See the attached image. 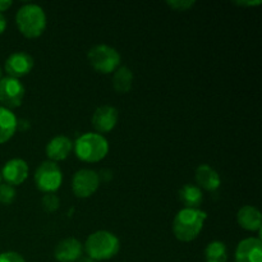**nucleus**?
I'll return each mask as SVG.
<instances>
[{"mask_svg": "<svg viewBox=\"0 0 262 262\" xmlns=\"http://www.w3.org/2000/svg\"><path fill=\"white\" fill-rule=\"evenodd\" d=\"M207 214L201 209H184L177 212L173 222V233L181 242L196 239L204 228Z\"/></svg>", "mask_w": 262, "mask_h": 262, "instance_id": "1", "label": "nucleus"}, {"mask_svg": "<svg viewBox=\"0 0 262 262\" xmlns=\"http://www.w3.org/2000/svg\"><path fill=\"white\" fill-rule=\"evenodd\" d=\"M15 23L25 37H40L46 28V14L37 4H25L15 14Z\"/></svg>", "mask_w": 262, "mask_h": 262, "instance_id": "2", "label": "nucleus"}, {"mask_svg": "<svg viewBox=\"0 0 262 262\" xmlns=\"http://www.w3.org/2000/svg\"><path fill=\"white\" fill-rule=\"evenodd\" d=\"M73 148L79 160L84 163H97L107 155L109 143L102 135L89 132L77 138Z\"/></svg>", "mask_w": 262, "mask_h": 262, "instance_id": "3", "label": "nucleus"}, {"mask_svg": "<svg viewBox=\"0 0 262 262\" xmlns=\"http://www.w3.org/2000/svg\"><path fill=\"white\" fill-rule=\"evenodd\" d=\"M119 248L120 242L117 235L106 230L92 233L84 243L87 257L92 258L94 261L110 260L119 252Z\"/></svg>", "mask_w": 262, "mask_h": 262, "instance_id": "4", "label": "nucleus"}, {"mask_svg": "<svg viewBox=\"0 0 262 262\" xmlns=\"http://www.w3.org/2000/svg\"><path fill=\"white\" fill-rule=\"evenodd\" d=\"M87 59L95 71L102 74H109L119 68L122 58L117 49L105 43L95 45L87 53Z\"/></svg>", "mask_w": 262, "mask_h": 262, "instance_id": "5", "label": "nucleus"}, {"mask_svg": "<svg viewBox=\"0 0 262 262\" xmlns=\"http://www.w3.org/2000/svg\"><path fill=\"white\" fill-rule=\"evenodd\" d=\"M63 183V173L54 161H43L35 171V184L43 193H55Z\"/></svg>", "mask_w": 262, "mask_h": 262, "instance_id": "6", "label": "nucleus"}, {"mask_svg": "<svg viewBox=\"0 0 262 262\" xmlns=\"http://www.w3.org/2000/svg\"><path fill=\"white\" fill-rule=\"evenodd\" d=\"M26 90L22 82L13 77H4L0 79V102L7 109L20 106Z\"/></svg>", "mask_w": 262, "mask_h": 262, "instance_id": "7", "label": "nucleus"}, {"mask_svg": "<svg viewBox=\"0 0 262 262\" xmlns=\"http://www.w3.org/2000/svg\"><path fill=\"white\" fill-rule=\"evenodd\" d=\"M100 177L92 169H81L76 171L72 179L73 193L79 199H87L99 189Z\"/></svg>", "mask_w": 262, "mask_h": 262, "instance_id": "8", "label": "nucleus"}, {"mask_svg": "<svg viewBox=\"0 0 262 262\" xmlns=\"http://www.w3.org/2000/svg\"><path fill=\"white\" fill-rule=\"evenodd\" d=\"M33 58L30 54L25 53V51H17L8 56L5 60L4 68L5 72L9 74V77L13 78H20L23 76H27L33 68Z\"/></svg>", "mask_w": 262, "mask_h": 262, "instance_id": "9", "label": "nucleus"}, {"mask_svg": "<svg viewBox=\"0 0 262 262\" xmlns=\"http://www.w3.org/2000/svg\"><path fill=\"white\" fill-rule=\"evenodd\" d=\"M235 262H262V241L260 238H246L235 250Z\"/></svg>", "mask_w": 262, "mask_h": 262, "instance_id": "10", "label": "nucleus"}, {"mask_svg": "<svg viewBox=\"0 0 262 262\" xmlns=\"http://www.w3.org/2000/svg\"><path fill=\"white\" fill-rule=\"evenodd\" d=\"M2 179L10 186H19L27 179L28 165L22 159H12L7 161L2 169Z\"/></svg>", "mask_w": 262, "mask_h": 262, "instance_id": "11", "label": "nucleus"}, {"mask_svg": "<svg viewBox=\"0 0 262 262\" xmlns=\"http://www.w3.org/2000/svg\"><path fill=\"white\" fill-rule=\"evenodd\" d=\"M118 123V110L110 105H102L95 110L92 115V125L100 133H107L115 128Z\"/></svg>", "mask_w": 262, "mask_h": 262, "instance_id": "12", "label": "nucleus"}, {"mask_svg": "<svg viewBox=\"0 0 262 262\" xmlns=\"http://www.w3.org/2000/svg\"><path fill=\"white\" fill-rule=\"evenodd\" d=\"M83 246L76 238H66L56 245L54 257L59 262H77L82 257Z\"/></svg>", "mask_w": 262, "mask_h": 262, "instance_id": "13", "label": "nucleus"}, {"mask_svg": "<svg viewBox=\"0 0 262 262\" xmlns=\"http://www.w3.org/2000/svg\"><path fill=\"white\" fill-rule=\"evenodd\" d=\"M73 150V142L67 136H56L46 145V155L50 161L66 160Z\"/></svg>", "mask_w": 262, "mask_h": 262, "instance_id": "14", "label": "nucleus"}, {"mask_svg": "<svg viewBox=\"0 0 262 262\" xmlns=\"http://www.w3.org/2000/svg\"><path fill=\"white\" fill-rule=\"evenodd\" d=\"M238 224L246 230L250 232H261L262 227V215L260 210L251 205H246V206L241 207L239 211L237 214Z\"/></svg>", "mask_w": 262, "mask_h": 262, "instance_id": "15", "label": "nucleus"}, {"mask_svg": "<svg viewBox=\"0 0 262 262\" xmlns=\"http://www.w3.org/2000/svg\"><path fill=\"white\" fill-rule=\"evenodd\" d=\"M196 182L199 184L197 187L211 192L216 191L222 184L219 173L207 164H202L196 169Z\"/></svg>", "mask_w": 262, "mask_h": 262, "instance_id": "16", "label": "nucleus"}, {"mask_svg": "<svg viewBox=\"0 0 262 262\" xmlns=\"http://www.w3.org/2000/svg\"><path fill=\"white\" fill-rule=\"evenodd\" d=\"M17 118L4 106H0V145L8 142L17 130Z\"/></svg>", "mask_w": 262, "mask_h": 262, "instance_id": "17", "label": "nucleus"}, {"mask_svg": "<svg viewBox=\"0 0 262 262\" xmlns=\"http://www.w3.org/2000/svg\"><path fill=\"white\" fill-rule=\"evenodd\" d=\"M179 201L184 205L187 209H199L201 205L204 196L200 187L193 186V184H184L178 192Z\"/></svg>", "mask_w": 262, "mask_h": 262, "instance_id": "18", "label": "nucleus"}, {"mask_svg": "<svg viewBox=\"0 0 262 262\" xmlns=\"http://www.w3.org/2000/svg\"><path fill=\"white\" fill-rule=\"evenodd\" d=\"M133 73L127 67H119L113 76V87L118 94H127L132 90Z\"/></svg>", "mask_w": 262, "mask_h": 262, "instance_id": "19", "label": "nucleus"}, {"mask_svg": "<svg viewBox=\"0 0 262 262\" xmlns=\"http://www.w3.org/2000/svg\"><path fill=\"white\" fill-rule=\"evenodd\" d=\"M205 258H206V262H227L228 251L225 243L220 241L209 243L205 250Z\"/></svg>", "mask_w": 262, "mask_h": 262, "instance_id": "20", "label": "nucleus"}, {"mask_svg": "<svg viewBox=\"0 0 262 262\" xmlns=\"http://www.w3.org/2000/svg\"><path fill=\"white\" fill-rule=\"evenodd\" d=\"M41 205L46 212H54L60 206V200L55 193H45L41 200Z\"/></svg>", "mask_w": 262, "mask_h": 262, "instance_id": "21", "label": "nucleus"}, {"mask_svg": "<svg viewBox=\"0 0 262 262\" xmlns=\"http://www.w3.org/2000/svg\"><path fill=\"white\" fill-rule=\"evenodd\" d=\"M15 199L14 187L8 183H0V204L10 205Z\"/></svg>", "mask_w": 262, "mask_h": 262, "instance_id": "22", "label": "nucleus"}, {"mask_svg": "<svg viewBox=\"0 0 262 262\" xmlns=\"http://www.w3.org/2000/svg\"><path fill=\"white\" fill-rule=\"evenodd\" d=\"M166 4L177 12H184V10L191 9L196 4V2L194 0H170V2H166Z\"/></svg>", "mask_w": 262, "mask_h": 262, "instance_id": "23", "label": "nucleus"}, {"mask_svg": "<svg viewBox=\"0 0 262 262\" xmlns=\"http://www.w3.org/2000/svg\"><path fill=\"white\" fill-rule=\"evenodd\" d=\"M0 262H26V260L19 253L8 251V252L0 253Z\"/></svg>", "mask_w": 262, "mask_h": 262, "instance_id": "24", "label": "nucleus"}, {"mask_svg": "<svg viewBox=\"0 0 262 262\" xmlns=\"http://www.w3.org/2000/svg\"><path fill=\"white\" fill-rule=\"evenodd\" d=\"M237 5H241V7H253V5H260L261 4V0H237L234 2Z\"/></svg>", "mask_w": 262, "mask_h": 262, "instance_id": "25", "label": "nucleus"}, {"mask_svg": "<svg viewBox=\"0 0 262 262\" xmlns=\"http://www.w3.org/2000/svg\"><path fill=\"white\" fill-rule=\"evenodd\" d=\"M13 5L12 0H0V13L5 12Z\"/></svg>", "mask_w": 262, "mask_h": 262, "instance_id": "26", "label": "nucleus"}, {"mask_svg": "<svg viewBox=\"0 0 262 262\" xmlns=\"http://www.w3.org/2000/svg\"><path fill=\"white\" fill-rule=\"evenodd\" d=\"M5 28H7V19H5V17L3 15V13H0V35L4 32Z\"/></svg>", "mask_w": 262, "mask_h": 262, "instance_id": "27", "label": "nucleus"}, {"mask_svg": "<svg viewBox=\"0 0 262 262\" xmlns=\"http://www.w3.org/2000/svg\"><path fill=\"white\" fill-rule=\"evenodd\" d=\"M77 262H95V261L90 257H81Z\"/></svg>", "mask_w": 262, "mask_h": 262, "instance_id": "28", "label": "nucleus"}, {"mask_svg": "<svg viewBox=\"0 0 262 262\" xmlns=\"http://www.w3.org/2000/svg\"><path fill=\"white\" fill-rule=\"evenodd\" d=\"M3 78V72H2V68H0V79Z\"/></svg>", "mask_w": 262, "mask_h": 262, "instance_id": "29", "label": "nucleus"}, {"mask_svg": "<svg viewBox=\"0 0 262 262\" xmlns=\"http://www.w3.org/2000/svg\"><path fill=\"white\" fill-rule=\"evenodd\" d=\"M0 183H2V173H0Z\"/></svg>", "mask_w": 262, "mask_h": 262, "instance_id": "30", "label": "nucleus"}]
</instances>
